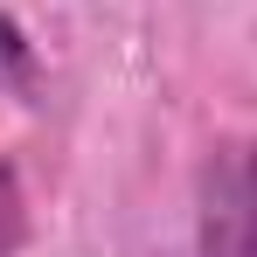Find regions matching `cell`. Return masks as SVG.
<instances>
[{"instance_id":"3","label":"cell","mask_w":257,"mask_h":257,"mask_svg":"<svg viewBox=\"0 0 257 257\" xmlns=\"http://www.w3.org/2000/svg\"><path fill=\"white\" fill-rule=\"evenodd\" d=\"M21 243H28V188L0 160V257H21Z\"/></svg>"},{"instance_id":"1","label":"cell","mask_w":257,"mask_h":257,"mask_svg":"<svg viewBox=\"0 0 257 257\" xmlns=\"http://www.w3.org/2000/svg\"><path fill=\"white\" fill-rule=\"evenodd\" d=\"M202 257H257V132L215 139L195 181Z\"/></svg>"},{"instance_id":"2","label":"cell","mask_w":257,"mask_h":257,"mask_svg":"<svg viewBox=\"0 0 257 257\" xmlns=\"http://www.w3.org/2000/svg\"><path fill=\"white\" fill-rule=\"evenodd\" d=\"M42 63H35V42L14 14H0V90H35Z\"/></svg>"}]
</instances>
